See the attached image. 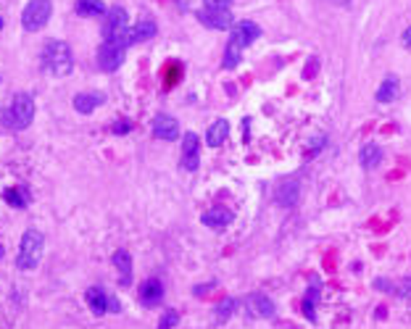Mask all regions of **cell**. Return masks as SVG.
<instances>
[{
  "instance_id": "1",
  "label": "cell",
  "mask_w": 411,
  "mask_h": 329,
  "mask_svg": "<svg viewBox=\"0 0 411 329\" xmlns=\"http://www.w3.org/2000/svg\"><path fill=\"white\" fill-rule=\"evenodd\" d=\"M40 64L43 71L53 76H69L74 69V56H72V47L66 45L64 40H47L43 50H40Z\"/></svg>"
},
{
  "instance_id": "2",
  "label": "cell",
  "mask_w": 411,
  "mask_h": 329,
  "mask_svg": "<svg viewBox=\"0 0 411 329\" xmlns=\"http://www.w3.org/2000/svg\"><path fill=\"white\" fill-rule=\"evenodd\" d=\"M259 35H261V27H259V24H253V21H237L232 27V37H230L227 50H225V69H235V66L240 64L243 50L251 45Z\"/></svg>"
},
{
  "instance_id": "3",
  "label": "cell",
  "mask_w": 411,
  "mask_h": 329,
  "mask_svg": "<svg viewBox=\"0 0 411 329\" xmlns=\"http://www.w3.org/2000/svg\"><path fill=\"white\" fill-rule=\"evenodd\" d=\"M3 122L9 124L11 129H27L29 124L35 122V98L29 93H16L11 105L3 111Z\"/></svg>"
},
{
  "instance_id": "4",
  "label": "cell",
  "mask_w": 411,
  "mask_h": 329,
  "mask_svg": "<svg viewBox=\"0 0 411 329\" xmlns=\"http://www.w3.org/2000/svg\"><path fill=\"white\" fill-rule=\"evenodd\" d=\"M43 248H45V235L38 232V229H27L21 235L19 243V255H16V266L21 272H32L38 269L40 258H43Z\"/></svg>"
},
{
  "instance_id": "5",
  "label": "cell",
  "mask_w": 411,
  "mask_h": 329,
  "mask_svg": "<svg viewBox=\"0 0 411 329\" xmlns=\"http://www.w3.org/2000/svg\"><path fill=\"white\" fill-rule=\"evenodd\" d=\"M103 40L113 42V45H130V16L124 8H111L106 13V24H103Z\"/></svg>"
},
{
  "instance_id": "6",
  "label": "cell",
  "mask_w": 411,
  "mask_h": 329,
  "mask_svg": "<svg viewBox=\"0 0 411 329\" xmlns=\"http://www.w3.org/2000/svg\"><path fill=\"white\" fill-rule=\"evenodd\" d=\"M50 13H53L50 0H29V6L21 13V24L27 32H40L50 21Z\"/></svg>"
},
{
  "instance_id": "7",
  "label": "cell",
  "mask_w": 411,
  "mask_h": 329,
  "mask_svg": "<svg viewBox=\"0 0 411 329\" xmlns=\"http://www.w3.org/2000/svg\"><path fill=\"white\" fill-rule=\"evenodd\" d=\"M124 56H127V47L124 45H113V42H103L98 47V66H101V71H116L119 66L124 64Z\"/></svg>"
},
{
  "instance_id": "8",
  "label": "cell",
  "mask_w": 411,
  "mask_h": 329,
  "mask_svg": "<svg viewBox=\"0 0 411 329\" xmlns=\"http://www.w3.org/2000/svg\"><path fill=\"white\" fill-rule=\"evenodd\" d=\"M182 169L185 171H196L201 166V140H198L196 132H187L185 137H182Z\"/></svg>"
},
{
  "instance_id": "9",
  "label": "cell",
  "mask_w": 411,
  "mask_h": 329,
  "mask_svg": "<svg viewBox=\"0 0 411 329\" xmlns=\"http://www.w3.org/2000/svg\"><path fill=\"white\" fill-rule=\"evenodd\" d=\"M198 21L208 29H230L232 27V13H230V8H201Z\"/></svg>"
},
{
  "instance_id": "10",
  "label": "cell",
  "mask_w": 411,
  "mask_h": 329,
  "mask_svg": "<svg viewBox=\"0 0 411 329\" xmlns=\"http://www.w3.org/2000/svg\"><path fill=\"white\" fill-rule=\"evenodd\" d=\"M153 137L156 140H177L179 137V122L174 116H169V113H159L156 119H153Z\"/></svg>"
},
{
  "instance_id": "11",
  "label": "cell",
  "mask_w": 411,
  "mask_h": 329,
  "mask_svg": "<svg viewBox=\"0 0 411 329\" xmlns=\"http://www.w3.org/2000/svg\"><path fill=\"white\" fill-rule=\"evenodd\" d=\"M140 301H142V306H148V308L159 306V303L164 301V282L156 279V277L145 279V282L140 284Z\"/></svg>"
},
{
  "instance_id": "12",
  "label": "cell",
  "mask_w": 411,
  "mask_h": 329,
  "mask_svg": "<svg viewBox=\"0 0 411 329\" xmlns=\"http://www.w3.org/2000/svg\"><path fill=\"white\" fill-rule=\"evenodd\" d=\"M106 103V95L101 90H95V93H79L74 98V108L77 113H93L98 105Z\"/></svg>"
},
{
  "instance_id": "13",
  "label": "cell",
  "mask_w": 411,
  "mask_h": 329,
  "mask_svg": "<svg viewBox=\"0 0 411 329\" xmlns=\"http://www.w3.org/2000/svg\"><path fill=\"white\" fill-rule=\"evenodd\" d=\"M113 266H116V272H119V282L127 287V284H132V255H130V250H116L113 253Z\"/></svg>"
},
{
  "instance_id": "14",
  "label": "cell",
  "mask_w": 411,
  "mask_h": 329,
  "mask_svg": "<svg viewBox=\"0 0 411 329\" xmlns=\"http://www.w3.org/2000/svg\"><path fill=\"white\" fill-rule=\"evenodd\" d=\"M248 308L253 311V316H261V319H271L274 316V303L266 295H261V292L248 295Z\"/></svg>"
},
{
  "instance_id": "15",
  "label": "cell",
  "mask_w": 411,
  "mask_h": 329,
  "mask_svg": "<svg viewBox=\"0 0 411 329\" xmlns=\"http://www.w3.org/2000/svg\"><path fill=\"white\" fill-rule=\"evenodd\" d=\"M203 224L211 226V229H225V226L232 224V211L230 208H211L203 214Z\"/></svg>"
},
{
  "instance_id": "16",
  "label": "cell",
  "mask_w": 411,
  "mask_h": 329,
  "mask_svg": "<svg viewBox=\"0 0 411 329\" xmlns=\"http://www.w3.org/2000/svg\"><path fill=\"white\" fill-rule=\"evenodd\" d=\"M87 306L93 311V316L108 313V292L103 290V287H90L87 290Z\"/></svg>"
},
{
  "instance_id": "17",
  "label": "cell",
  "mask_w": 411,
  "mask_h": 329,
  "mask_svg": "<svg viewBox=\"0 0 411 329\" xmlns=\"http://www.w3.org/2000/svg\"><path fill=\"white\" fill-rule=\"evenodd\" d=\"M150 37H156V21L153 19H142L130 29V45L145 42V40H150Z\"/></svg>"
},
{
  "instance_id": "18",
  "label": "cell",
  "mask_w": 411,
  "mask_h": 329,
  "mask_svg": "<svg viewBox=\"0 0 411 329\" xmlns=\"http://www.w3.org/2000/svg\"><path fill=\"white\" fill-rule=\"evenodd\" d=\"M230 137V124L225 119H219L208 127V134H206V142H208V148H219V145H225V140Z\"/></svg>"
},
{
  "instance_id": "19",
  "label": "cell",
  "mask_w": 411,
  "mask_h": 329,
  "mask_svg": "<svg viewBox=\"0 0 411 329\" xmlns=\"http://www.w3.org/2000/svg\"><path fill=\"white\" fill-rule=\"evenodd\" d=\"M77 13L79 16H106L108 11H106V3L103 0H77Z\"/></svg>"
},
{
  "instance_id": "20",
  "label": "cell",
  "mask_w": 411,
  "mask_h": 329,
  "mask_svg": "<svg viewBox=\"0 0 411 329\" xmlns=\"http://www.w3.org/2000/svg\"><path fill=\"white\" fill-rule=\"evenodd\" d=\"M380 161H383V151H380L377 145H364V148H361V166H364V169L380 166Z\"/></svg>"
},
{
  "instance_id": "21",
  "label": "cell",
  "mask_w": 411,
  "mask_h": 329,
  "mask_svg": "<svg viewBox=\"0 0 411 329\" xmlns=\"http://www.w3.org/2000/svg\"><path fill=\"white\" fill-rule=\"evenodd\" d=\"M298 200V185L295 182H285L280 187V192H277V203H282V206H293Z\"/></svg>"
},
{
  "instance_id": "22",
  "label": "cell",
  "mask_w": 411,
  "mask_h": 329,
  "mask_svg": "<svg viewBox=\"0 0 411 329\" xmlns=\"http://www.w3.org/2000/svg\"><path fill=\"white\" fill-rule=\"evenodd\" d=\"M3 200H6L9 206H13V208L27 206V195H24V190L21 187H9L6 192H3Z\"/></svg>"
},
{
  "instance_id": "23",
  "label": "cell",
  "mask_w": 411,
  "mask_h": 329,
  "mask_svg": "<svg viewBox=\"0 0 411 329\" xmlns=\"http://www.w3.org/2000/svg\"><path fill=\"white\" fill-rule=\"evenodd\" d=\"M395 90H398L395 79H385L383 85H380V90H377V100L380 103H390L393 98H395Z\"/></svg>"
},
{
  "instance_id": "24",
  "label": "cell",
  "mask_w": 411,
  "mask_h": 329,
  "mask_svg": "<svg viewBox=\"0 0 411 329\" xmlns=\"http://www.w3.org/2000/svg\"><path fill=\"white\" fill-rule=\"evenodd\" d=\"M235 306H237V303H235L232 298H227V301H222V303H219V308H216V319H219V321H227V319H230V316H232Z\"/></svg>"
},
{
  "instance_id": "25",
  "label": "cell",
  "mask_w": 411,
  "mask_h": 329,
  "mask_svg": "<svg viewBox=\"0 0 411 329\" xmlns=\"http://www.w3.org/2000/svg\"><path fill=\"white\" fill-rule=\"evenodd\" d=\"M179 321V313L177 311H167L164 316H161V321H159V329H171L174 324Z\"/></svg>"
},
{
  "instance_id": "26",
  "label": "cell",
  "mask_w": 411,
  "mask_h": 329,
  "mask_svg": "<svg viewBox=\"0 0 411 329\" xmlns=\"http://www.w3.org/2000/svg\"><path fill=\"white\" fill-rule=\"evenodd\" d=\"M314 298H317V292L308 290L306 303H303V311H306V319H314Z\"/></svg>"
},
{
  "instance_id": "27",
  "label": "cell",
  "mask_w": 411,
  "mask_h": 329,
  "mask_svg": "<svg viewBox=\"0 0 411 329\" xmlns=\"http://www.w3.org/2000/svg\"><path fill=\"white\" fill-rule=\"evenodd\" d=\"M206 8H230L232 0H203Z\"/></svg>"
},
{
  "instance_id": "28",
  "label": "cell",
  "mask_w": 411,
  "mask_h": 329,
  "mask_svg": "<svg viewBox=\"0 0 411 329\" xmlns=\"http://www.w3.org/2000/svg\"><path fill=\"white\" fill-rule=\"evenodd\" d=\"M111 129L116 132V134H127V132H130V122H116Z\"/></svg>"
},
{
  "instance_id": "29",
  "label": "cell",
  "mask_w": 411,
  "mask_h": 329,
  "mask_svg": "<svg viewBox=\"0 0 411 329\" xmlns=\"http://www.w3.org/2000/svg\"><path fill=\"white\" fill-rule=\"evenodd\" d=\"M401 295H403V298H411V277H406V279H403Z\"/></svg>"
},
{
  "instance_id": "30",
  "label": "cell",
  "mask_w": 411,
  "mask_h": 329,
  "mask_svg": "<svg viewBox=\"0 0 411 329\" xmlns=\"http://www.w3.org/2000/svg\"><path fill=\"white\" fill-rule=\"evenodd\" d=\"M403 45H406V47H411V27H406V32H403Z\"/></svg>"
},
{
  "instance_id": "31",
  "label": "cell",
  "mask_w": 411,
  "mask_h": 329,
  "mask_svg": "<svg viewBox=\"0 0 411 329\" xmlns=\"http://www.w3.org/2000/svg\"><path fill=\"white\" fill-rule=\"evenodd\" d=\"M3 253H6V250H3V245H0V261H3Z\"/></svg>"
}]
</instances>
